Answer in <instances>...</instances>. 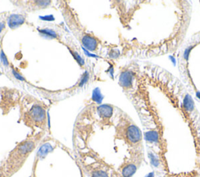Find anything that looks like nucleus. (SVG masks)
I'll list each match as a JSON object with an SVG mask.
<instances>
[{"mask_svg": "<svg viewBox=\"0 0 200 177\" xmlns=\"http://www.w3.org/2000/svg\"><path fill=\"white\" fill-rule=\"evenodd\" d=\"M34 143H32V142L31 141H28L24 143L20 146H19L18 149H19L20 153L27 154L32 151V149L34 148Z\"/></svg>", "mask_w": 200, "mask_h": 177, "instance_id": "nucleus-8", "label": "nucleus"}, {"mask_svg": "<svg viewBox=\"0 0 200 177\" xmlns=\"http://www.w3.org/2000/svg\"><path fill=\"white\" fill-rule=\"evenodd\" d=\"M5 28V23L4 22H1L0 23V32L2 31V29Z\"/></svg>", "mask_w": 200, "mask_h": 177, "instance_id": "nucleus-18", "label": "nucleus"}, {"mask_svg": "<svg viewBox=\"0 0 200 177\" xmlns=\"http://www.w3.org/2000/svg\"><path fill=\"white\" fill-rule=\"evenodd\" d=\"M97 109L99 115L102 118H103V119H105V120L111 119L113 115V112H114L113 106H109V105H106V104L99 106Z\"/></svg>", "mask_w": 200, "mask_h": 177, "instance_id": "nucleus-5", "label": "nucleus"}, {"mask_svg": "<svg viewBox=\"0 0 200 177\" xmlns=\"http://www.w3.org/2000/svg\"><path fill=\"white\" fill-rule=\"evenodd\" d=\"M122 86L142 126L157 177H200V112L178 77L149 61L135 63Z\"/></svg>", "mask_w": 200, "mask_h": 177, "instance_id": "nucleus-1", "label": "nucleus"}, {"mask_svg": "<svg viewBox=\"0 0 200 177\" xmlns=\"http://www.w3.org/2000/svg\"><path fill=\"white\" fill-rule=\"evenodd\" d=\"M39 31L41 32V33H42L44 35L49 36V37H51V38H55L56 37H57V34H56V33H55L54 30H51V29H44V30H39Z\"/></svg>", "mask_w": 200, "mask_h": 177, "instance_id": "nucleus-10", "label": "nucleus"}, {"mask_svg": "<svg viewBox=\"0 0 200 177\" xmlns=\"http://www.w3.org/2000/svg\"><path fill=\"white\" fill-rule=\"evenodd\" d=\"M127 4V16L136 19L132 55L140 59L178 52L186 40L192 7L186 0H145Z\"/></svg>", "mask_w": 200, "mask_h": 177, "instance_id": "nucleus-2", "label": "nucleus"}, {"mask_svg": "<svg viewBox=\"0 0 200 177\" xmlns=\"http://www.w3.org/2000/svg\"><path fill=\"white\" fill-rule=\"evenodd\" d=\"M0 59H1V61H2V64L4 65L6 67H8L9 66V61L7 60V58H6V55H5L4 52L3 51H1V55H0Z\"/></svg>", "mask_w": 200, "mask_h": 177, "instance_id": "nucleus-12", "label": "nucleus"}, {"mask_svg": "<svg viewBox=\"0 0 200 177\" xmlns=\"http://www.w3.org/2000/svg\"><path fill=\"white\" fill-rule=\"evenodd\" d=\"M38 3H39V6H48V5H49L50 2L49 1H38Z\"/></svg>", "mask_w": 200, "mask_h": 177, "instance_id": "nucleus-17", "label": "nucleus"}, {"mask_svg": "<svg viewBox=\"0 0 200 177\" xmlns=\"http://www.w3.org/2000/svg\"><path fill=\"white\" fill-rule=\"evenodd\" d=\"M31 118L37 123H41L44 120L46 113L43 108L40 106H34L30 112Z\"/></svg>", "mask_w": 200, "mask_h": 177, "instance_id": "nucleus-4", "label": "nucleus"}, {"mask_svg": "<svg viewBox=\"0 0 200 177\" xmlns=\"http://www.w3.org/2000/svg\"><path fill=\"white\" fill-rule=\"evenodd\" d=\"M92 177H110L108 172L100 170V171H95L92 173Z\"/></svg>", "mask_w": 200, "mask_h": 177, "instance_id": "nucleus-11", "label": "nucleus"}, {"mask_svg": "<svg viewBox=\"0 0 200 177\" xmlns=\"http://www.w3.org/2000/svg\"><path fill=\"white\" fill-rule=\"evenodd\" d=\"M199 3H200V1H199Z\"/></svg>", "mask_w": 200, "mask_h": 177, "instance_id": "nucleus-19", "label": "nucleus"}, {"mask_svg": "<svg viewBox=\"0 0 200 177\" xmlns=\"http://www.w3.org/2000/svg\"><path fill=\"white\" fill-rule=\"evenodd\" d=\"M82 44L85 48L88 51H94L96 49L98 45V42L95 38L90 35H85L82 38Z\"/></svg>", "mask_w": 200, "mask_h": 177, "instance_id": "nucleus-7", "label": "nucleus"}, {"mask_svg": "<svg viewBox=\"0 0 200 177\" xmlns=\"http://www.w3.org/2000/svg\"><path fill=\"white\" fill-rule=\"evenodd\" d=\"M88 79H89V74H88V72H85V74H84L83 77L81 78V82H80V84H79L80 87H82L84 84H86V82L88 80Z\"/></svg>", "mask_w": 200, "mask_h": 177, "instance_id": "nucleus-14", "label": "nucleus"}, {"mask_svg": "<svg viewBox=\"0 0 200 177\" xmlns=\"http://www.w3.org/2000/svg\"><path fill=\"white\" fill-rule=\"evenodd\" d=\"M13 76L16 77V79H17V80H22V81H24L25 80V79H24V77H22L21 75H20L19 73H17V72H16L14 70H13Z\"/></svg>", "mask_w": 200, "mask_h": 177, "instance_id": "nucleus-16", "label": "nucleus"}, {"mask_svg": "<svg viewBox=\"0 0 200 177\" xmlns=\"http://www.w3.org/2000/svg\"><path fill=\"white\" fill-rule=\"evenodd\" d=\"M179 79L200 103V30L185 40L178 52Z\"/></svg>", "mask_w": 200, "mask_h": 177, "instance_id": "nucleus-3", "label": "nucleus"}, {"mask_svg": "<svg viewBox=\"0 0 200 177\" xmlns=\"http://www.w3.org/2000/svg\"><path fill=\"white\" fill-rule=\"evenodd\" d=\"M71 54L73 56V57H74V59H75L76 60H77V62H78V63L81 65V66H82V65H84V63H85V62H84V60L82 59V58L81 57V56L78 55V54L77 53V52H71Z\"/></svg>", "mask_w": 200, "mask_h": 177, "instance_id": "nucleus-13", "label": "nucleus"}, {"mask_svg": "<svg viewBox=\"0 0 200 177\" xmlns=\"http://www.w3.org/2000/svg\"><path fill=\"white\" fill-rule=\"evenodd\" d=\"M0 177H1V176H0Z\"/></svg>", "mask_w": 200, "mask_h": 177, "instance_id": "nucleus-20", "label": "nucleus"}, {"mask_svg": "<svg viewBox=\"0 0 200 177\" xmlns=\"http://www.w3.org/2000/svg\"><path fill=\"white\" fill-rule=\"evenodd\" d=\"M40 19L42 20H45V21H53L55 20V18L52 15H48V16H40Z\"/></svg>", "mask_w": 200, "mask_h": 177, "instance_id": "nucleus-15", "label": "nucleus"}, {"mask_svg": "<svg viewBox=\"0 0 200 177\" xmlns=\"http://www.w3.org/2000/svg\"><path fill=\"white\" fill-rule=\"evenodd\" d=\"M25 21L24 16L20 14H12L8 18V25L11 29L18 28Z\"/></svg>", "mask_w": 200, "mask_h": 177, "instance_id": "nucleus-6", "label": "nucleus"}, {"mask_svg": "<svg viewBox=\"0 0 200 177\" xmlns=\"http://www.w3.org/2000/svg\"><path fill=\"white\" fill-rule=\"evenodd\" d=\"M103 97L102 95L101 91L99 88H95L93 91V93H92V100L95 101L96 103L100 104L102 102V100H103Z\"/></svg>", "mask_w": 200, "mask_h": 177, "instance_id": "nucleus-9", "label": "nucleus"}]
</instances>
